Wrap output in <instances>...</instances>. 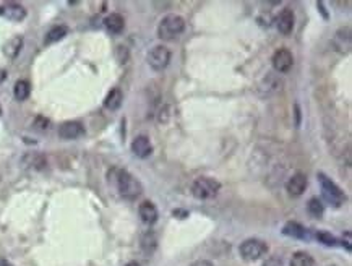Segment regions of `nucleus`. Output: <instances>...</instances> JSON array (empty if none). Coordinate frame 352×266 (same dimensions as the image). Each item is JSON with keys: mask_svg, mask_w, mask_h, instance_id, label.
Returning <instances> with one entry per match:
<instances>
[{"mask_svg": "<svg viewBox=\"0 0 352 266\" xmlns=\"http://www.w3.org/2000/svg\"><path fill=\"white\" fill-rule=\"evenodd\" d=\"M109 177L112 179L117 192H119L122 198L136 200L138 196L143 193V185L140 183V180L125 169H114L112 172L109 174Z\"/></svg>", "mask_w": 352, "mask_h": 266, "instance_id": "nucleus-1", "label": "nucleus"}, {"mask_svg": "<svg viewBox=\"0 0 352 266\" xmlns=\"http://www.w3.org/2000/svg\"><path fill=\"white\" fill-rule=\"evenodd\" d=\"M185 26H187V23H185V20L181 15L169 13V15H165L159 22V26H157V38L162 41H172L177 36H181L185 31Z\"/></svg>", "mask_w": 352, "mask_h": 266, "instance_id": "nucleus-2", "label": "nucleus"}, {"mask_svg": "<svg viewBox=\"0 0 352 266\" xmlns=\"http://www.w3.org/2000/svg\"><path fill=\"white\" fill-rule=\"evenodd\" d=\"M221 190V183L211 177H198L192 183V195L197 200H211Z\"/></svg>", "mask_w": 352, "mask_h": 266, "instance_id": "nucleus-3", "label": "nucleus"}, {"mask_svg": "<svg viewBox=\"0 0 352 266\" xmlns=\"http://www.w3.org/2000/svg\"><path fill=\"white\" fill-rule=\"evenodd\" d=\"M318 182H320V187H321V193H323V198H325L328 203H331L333 206L339 208L346 201V195L344 192L336 185V183L329 179L326 174L318 172Z\"/></svg>", "mask_w": 352, "mask_h": 266, "instance_id": "nucleus-4", "label": "nucleus"}, {"mask_svg": "<svg viewBox=\"0 0 352 266\" xmlns=\"http://www.w3.org/2000/svg\"><path fill=\"white\" fill-rule=\"evenodd\" d=\"M239 253L245 261H257L268 253V245L260 238H247L240 243Z\"/></svg>", "mask_w": 352, "mask_h": 266, "instance_id": "nucleus-5", "label": "nucleus"}, {"mask_svg": "<svg viewBox=\"0 0 352 266\" xmlns=\"http://www.w3.org/2000/svg\"><path fill=\"white\" fill-rule=\"evenodd\" d=\"M170 59H172V52H170L169 47L157 44L153 47V49H149L148 56H146V62L154 72H162L170 64Z\"/></svg>", "mask_w": 352, "mask_h": 266, "instance_id": "nucleus-6", "label": "nucleus"}, {"mask_svg": "<svg viewBox=\"0 0 352 266\" xmlns=\"http://www.w3.org/2000/svg\"><path fill=\"white\" fill-rule=\"evenodd\" d=\"M271 64H273V68L278 73H287L292 68V65H294L292 52L289 51V49H286V47H281V49H278V51L273 54Z\"/></svg>", "mask_w": 352, "mask_h": 266, "instance_id": "nucleus-7", "label": "nucleus"}, {"mask_svg": "<svg viewBox=\"0 0 352 266\" xmlns=\"http://www.w3.org/2000/svg\"><path fill=\"white\" fill-rule=\"evenodd\" d=\"M130 149H132V153L140 159H146L153 154V145H151V141L146 135L135 136L132 145H130Z\"/></svg>", "mask_w": 352, "mask_h": 266, "instance_id": "nucleus-8", "label": "nucleus"}, {"mask_svg": "<svg viewBox=\"0 0 352 266\" xmlns=\"http://www.w3.org/2000/svg\"><path fill=\"white\" fill-rule=\"evenodd\" d=\"M83 135H85V127H83L81 122L68 120L59 127V136L62 140H77Z\"/></svg>", "mask_w": 352, "mask_h": 266, "instance_id": "nucleus-9", "label": "nucleus"}, {"mask_svg": "<svg viewBox=\"0 0 352 266\" xmlns=\"http://www.w3.org/2000/svg\"><path fill=\"white\" fill-rule=\"evenodd\" d=\"M294 25H295V15L291 9H284L278 17H276V28L281 34H291L294 31Z\"/></svg>", "mask_w": 352, "mask_h": 266, "instance_id": "nucleus-10", "label": "nucleus"}, {"mask_svg": "<svg viewBox=\"0 0 352 266\" xmlns=\"http://www.w3.org/2000/svg\"><path fill=\"white\" fill-rule=\"evenodd\" d=\"M307 188V175L297 172L286 182V190L291 196H300Z\"/></svg>", "mask_w": 352, "mask_h": 266, "instance_id": "nucleus-11", "label": "nucleus"}, {"mask_svg": "<svg viewBox=\"0 0 352 266\" xmlns=\"http://www.w3.org/2000/svg\"><path fill=\"white\" fill-rule=\"evenodd\" d=\"M138 214H140L141 221L146 224V226H153V224L157 221L159 217V213H157V208L153 201H143L140 206H138Z\"/></svg>", "mask_w": 352, "mask_h": 266, "instance_id": "nucleus-12", "label": "nucleus"}, {"mask_svg": "<svg viewBox=\"0 0 352 266\" xmlns=\"http://www.w3.org/2000/svg\"><path fill=\"white\" fill-rule=\"evenodd\" d=\"M2 15L10 22H23L26 18V9L20 4H7L2 7Z\"/></svg>", "mask_w": 352, "mask_h": 266, "instance_id": "nucleus-13", "label": "nucleus"}, {"mask_svg": "<svg viewBox=\"0 0 352 266\" xmlns=\"http://www.w3.org/2000/svg\"><path fill=\"white\" fill-rule=\"evenodd\" d=\"M22 49H23V38L22 36H13L4 44L2 52H4V56L7 59L13 60V59L18 57V54L22 52Z\"/></svg>", "mask_w": 352, "mask_h": 266, "instance_id": "nucleus-14", "label": "nucleus"}, {"mask_svg": "<svg viewBox=\"0 0 352 266\" xmlns=\"http://www.w3.org/2000/svg\"><path fill=\"white\" fill-rule=\"evenodd\" d=\"M104 28L110 34H120L125 28V20H123L120 13H110L104 18Z\"/></svg>", "mask_w": 352, "mask_h": 266, "instance_id": "nucleus-15", "label": "nucleus"}, {"mask_svg": "<svg viewBox=\"0 0 352 266\" xmlns=\"http://www.w3.org/2000/svg\"><path fill=\"white\" fill-rule=\"evenodd\" d=\"M122 101H123V93L120 88H112L107 96L104 98V107L107 111H117L120 106H122Z\"/></svg>", "mask_w": 352, "mask_h": 266, "instance_id": "nucleus-16", "label": "nucleus"}, {"mask_svg": "<svg viewBox=\"0 0 352 266\" xmlns=\"http://www.w3.org/2000/svg\"><path fill=\"white\" fill-rule=\"evenodd\" d=\"M282 234L292 238H307V229L295 221H289L282 227Z\"/></svg>", "mask_w": 352, "mask_h": 266, "instance_id": "nucleus-17", "label": "nucleus"}, {"mask_svg": "<svg viewBox=\"0 0 352 266\" xmlns=\"http://www.w3.org/2000/svg\"><path fill=\"white\" fill-rule=\"evenodd\" d=\"M68 34V28L64 25H57V26H54V28H51L49 31H47L46 34V39H44V43L46 44H54V43H59V41H62L65 36Z\"/></svg>", "mask_w": 352, "mask_h": 266, "instance_id": "nucleus-18", "label": "nucleus"}, {"mask_svg": "<svg viewBox=\"0 0 352 266\" xmlns=\"http://www.w3.org/2000/svg\"><path fill=\"white\" fill-rule=\"evenodd\" d=\"M30 94H31V85L26 80H18L15 86H13V96H15V99L23 102L30 98Z\"/></svg>", "mask_w": 352, "mask_h": 266, "instance_id": "nucleus-19", "label": "nucleus"}, {"mask_svg": "<svg viewBox=\"0 0 352 266\" xmlns=\"http://www.w3.org/2000/svg\"><path fill=\"white\" fill-rule=\"evenodd\" d=\"M289 264L291 266H315V260L307 251H295Z\"/></svg>", "mask_w": 352, "mask_h": 266, "instance_id": "nucleus-20", "label": "nucleus"}, {"mask_svg": "<svg viewBox=\"0 0 352 266\" xmlns=\"http://www.w3.org/2000/svg\"><path fill=\"white\" fill-rule=\"evenodd\" d=\"M156 247H157L156 235H154L153 232H146V234H144L143 238H141V248H143L144 253L151 255V253H153V251L156 250Z\"/></svg>", "mask_w": 352, "mask_h": 266, "instance_id": "nucleus-21", "label": "nucleus"}, {"mask_svg": "<svg viewBox=\"0 0 352 266\" xmlns=\"http://www.w3.org/2000/svg\"><path fill=\"white\" fill-rule=\"evenodd\" d=\"M307 209L308 213L312 214L313 217H321L323 213H325V206H323V203L318 200V198H312L307 204Z\"/></svg>", "mask_w": 352, "mask_h": 266, "instance_id": "nucleus-22", "label": "nucleus"}, {"mask_svg": "<svg viewBox=\"0 0 352 266\" xmlns=\"http://www.w3.org/2000/svg\"><path fill=\"white\" fill-rule=\"evenodd\" d=\"M315 237H316V240L323 245H326V247H334L337 243V238L334 235H331L329 232H326V230H318V232L315 234Z\"/></svg>", "mask_w": 352, "mask_h": 266, "instance_id": "nucleus-23", "label": "nucleus"}, {"mask_svg": "<svg viewBox=\"0 0 352 266\" xmlns=\"http://www.w3.org/2000/svg\"><path fill=\"white\" fill-rule=\"evenodd\" d=\"M263 266H284V261L279 260V258H276V256H271L263 263Z\"/></svg>", "mask_w": 352, "mask_h": 266, "instance_id": "nucleus-24", "label": "nucleus"}, {"mask_svg": "<svg viewBox=\"0 0 352 266\" xmlns=\"http://www.w3.org/2000/svg\"><path fill=\"white\" fill-rule=\"evenodd\" d=\"M34 125H36L38 128H39V125H43V127H41V130H46V128L49 127V120L44 119V117H38L36 122H34Z\"/></svg>", "mask_w": 352, "mask_h": 266, "instance_id": "nucleus-25", "label": "nucleus"}, {"mask_svg": "<svg viewBox=\"0 0 352 266\" xmlns=\"http://www.w3.org/2000/svg\"><path fill=\"white\" fill-rule=\"evenodd\" d=\"M190 266H215L210 260H197V261H193Z\"/></svg>", "mask_w": 352, "mask_h": 266, "instance_id": "nucleus-26", "label": "nucleus"}, {"mask_svg": "<svg viewBox=\"0 0 352 266\" xmlns=\"http://www.w3.org/2000/svg\"><path fill=\"white\" fill-rule=\"evenodd\" d=\"M7 78V70H4V68H0V85L4 83Z\"/></svg>", "mask_w": 352, "mask_h": 266, "instance_id": "nucleus-27", "label": "nucleus"}, {"mask_svg": "<svg viewBox=\"0 0 352 266\" xmlns=\"http://www.w3.org/2000/svg\"><path fill=\"white\" fill-rule=\"evenodd\" d=\"M0 266H12V263L9 260H5V258H0Z\"/></svg>", "mask_w": 352, "mask_h": 266, "instance_id": "nucleus-28", "label": "nucleus"}, {"mask_svg": "<svg viewBox=\"0 0 352 266\" xmlns=\"http://www.w3.org/2000/svg\"><path fill=\"white\" fill-rule=\"evenodd\" d=\"M125 266H140V263H136V261H130V263H127Z\"/></svg>", "mask_w": 352, "mask_h": 266, "instance_id": "nucleus-29", "label": "nucleus"}, {"mask_svg": "<svg viewBox=\"0 0 352 266\" xmlns=\"http://www.w3.org/2000/svg\"><path fill=\"white\" fill-rule=\"evenodd\" d=\"M0 114H2V111H0Z\"/></svg>", "mask_w": 352, "mask_h": 266, "instance_id": "nucleus-30", "label": "nucleus"}]
</instances>
